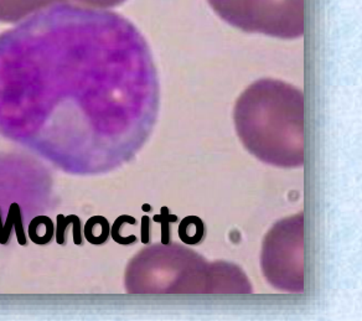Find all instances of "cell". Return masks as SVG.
Listing matches in <instances>:
<instances>
[{
  "label": "cell",
  "instance_id": "9",
  "mask_svg": "<svg viewBox=\"0 0 362 321\" xmlns=\"http://www.w3.org/2000/svg\"><path fill=\"white\" fill-rule=\"evenodd\" d=\"M127 215L124 216H121L119 218H117V221L115 222V225L112 227V237H113V240L117 242V243H119V245H127V246H129V245H133V243H136V237L134 235H132L129 237L122 236L121 230L122 225H123V222L127 220Z\"/></svg>",
  "mask_w": 362,
  "mask_h": 321
},
{
  "label": "cell",
  "instance_id": "8",
  "mask_svg": "<svg viewBox=\"0 0 362 321\" xmlns=\"http://www.w3.org/2000/svg\"><path fill=\"white\" fill-rule=\"evenodd\" d=\"M154 221L160 222L161 223V243L166 246V245H169V242H170V230H169V223L170 222H176L177 221V217L171 216L170 214H169V209L168 207H163L161 209L160 215H156L154 216Z\"/></svg>",
  "mask_w": 362,
  "mask_h": 321
},
{
  "label": "cell",
  "instance_id": "1",
  "mask_svg": "<svg viewBox=\"0 0 362 321\" xmlns=\"http://www.w3.org/2000/svg\"><path fill=\"white\" fill-rule=\"evenodd\" d=\"M156 103L146 40L119 14L56 4L0 35V133L50 160L141 138Z\"/></svg>",
  "mask_w": 362,
  "mask_h": 321
},
{
  "label": "cell",
  "instance_id": "11",
  "mask_svg": "<svg viewBox=\"0 0 362 321\" xmlns=\"http://www.w3.org/2000/svg\"><path fill=\"white\" fill-rule=\"evenodd\" d=\"M143 210H144V211H151V206H149V205H144V206H143Z\"/></svg>",
  "mask_w": 362,
  "mask_h": 321
},
{
  "label": "cell",
  "instance_id": "3",
  "mask_svg": "<svg viewBox=\"0 0 362 321\" xmlns=\"http://www.w3.org/2000/svg\"><path fill=\"white\" fill-rule=\"evenodd\" d=\"M66 0H0V23H18Z\"/></svg>",
  "mask_w": 362,
  "mask_h": 321
},
{
  "label": "cell",
  "instance_id": "5",
  "mask_svg": "<svg viewBox=\"0 0 362 321\" xmlns=\"http://www.w3.org/2000/svg\"><path fill=\"white\" fill-rule=\"evenodd\" d=\"M85 235L87 241L92 245H103L110 236L108 221L105 217H92L86 223Z\"/></svg>",
  "mask_w": 362,
  "mask_h": 321
},
{
  "label": "cell",
  "instance_id": "2",
  "mask_svg": "<svg viewBox=\"0 0 362 321\" xmlns=\"http://www.w3.org/2000/svg\"><path fill=\"white\" fill-rule=\"evenodd\" d=\"M222 21L241 30L283 39L304 31V0H209Z\"/></svg>",
  "mask_w": 362,
  "mask_h": 321
},
{
  "label": "cell",
  "instance_id": "7",
  "mask_svg": "<svg viewBox=\"0 0 362 321\" xmlns=\"http://www.w3.org/2000/svg\"><path fill=\"white\" fill-rule=\"evenodd\" d=\"M126 0H66V4L88 9H111L121 6Z\"/></svg>",
  "mask_w": 362,
  "mask_h": 321
},
{
  "label": "cell",
  "instance_id": "4",
  "mask_svg": "<svg viewBox=\"0 0 362 321\" xmlns=\"http://www.w3.org/2000/svg\"><path fill=\"white\" fill-rule=\"evenodd\" d=\"M205 235V226L202 218L197 216L185 217L179 226V237L181 241L190 246L202 242Z\"/></svg>",
  "mask_w": 362,
  "mask_h": 321
},
{
  "label": "cell",
  "instance_id": "10",
  "mask_svg": "<svg viewBox=\"0 0 362 321\" xmlns=\"http://www.w3.org/2000/svg\"><path fill=\"white\" fill-rule=\"evenodd\" d=\"M141 241L143 243L149 242V218L143 217V230H141Z\"/></svg>",
  "mask_w": 362,
  "mask_h": 321
},
{
  "label": "cell",
  "instance_id": "6",
  "mask_svg": "<svg viewBox=\"0 0 362 321\" xmlns=\"http://www.w3.org/2000/svg\"><path fill=\"white\" fill-rule=\"evenodd\" d=\"M52 228V222L49 220V217H36L30 223V238L37 245H45L50 242L54 233Z\"/></svg>",
  "mask_w": 362,
  "mask_h": 321
}]
</instances>
